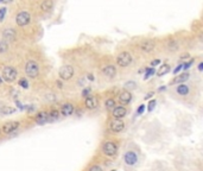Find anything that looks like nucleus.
Returning a JSON list of instances; mask_svg holds the SVG:
<instances>
[{
    "mask_svg": "<svg viewBox=\"0 0 203 171\" xmlns=\"http://www.w3.org/2000/svg\"><path fill=\"white\" fill-rule=\"evenodd\" d=\"M25 71H26V75L31 78H36L38 76V73H39V68H38V64L35 61H29L25 65Z\"/></svg>",
    "mask_w": 203,
    "mask_h": 171,
    "instance_id": "1",
    "label": "nucleus"
},
{
    "mask_svg": "<svg viewBox=\"0 0 203 171\" xmlns=\"http://www.w3.org/2000/svg\"><path fill=\"white\" fill-rule=\"evenodd\" d=\"M18 74H17V70L13 68V67H5L3 69V78L6 81V82H13L16 78H17Z\"/></svg>",
    "mask_w": 203,
    "mask_h": 171,
    "instance_id": "2",
    "label": "nucleus"
},
{
    "mask_svg": "<svg viewBox=\"0 0 203 171\" xmlns=\"http://www.w3.org/2000/svg\"><path fill=\"white\" fill-rule=\"evenodd\" d=\"M131 62H132V56L127 51L121 52V54H119L117 57V63L120 67H127V65L131 64Z\"/></svg>",
    "mask_w": 203,
    "mask_h": 171,
    "instance_id": "3",
    "label": "nucleus"
},
{
    "mask_svg": "<svg viewBox=\"0 0 203 171\" xmlns=\"http://www.w3.org/2000/svg\"><path fill=\"white\" fill-rule=\"evenodd\" d=\"M58 74H59V77L62 78V80L68 81L74 75V68L71 67V65H63V67L59 69Z\"/></svg>",
    "mask_w": 203,
    "mask_h": 171,
    "instance_id": "4",
    "label": "nucleus"
},
{
    "mask_svg": "<svg viewBox=\"0 0 203 171\" xmlns=\"http://www.w3.org/2000/svg\"><path fill=\"white\" fill-rule=\"evenodd\" d=\"M31 20V17L30 15L26 12V11H21L19 12L17 17H16V21H17V25L18 26H25V25H28Z\"/></svg>",
    "mask_w": 203,
    "mask_h": 171,
    "instance_id": "5",
    "label": "nucleus"
},
{
    "mask_svg": "<svg viewBox=\"0 0 203 171\" xmlns=\"http://www.w3.org/2000/svg\"><path fill=\"white\" fill-rule=\"evenodd\" d=\"M102 151H104V153L106 156L112 157V156H114L117 153L118 147H117V145L113 141H105L104 145H102Z\"/></svg>",
    "mask_w": 203,
    "mask_h": 171,
    "instance_id": "6",
    "label": "nucleus"
},
{
    "mask_svg": "<svg viewBox=\"0 0 203 171\" xmlns=\"http://www.w3.org/2000/svg\"><path fill=\"white\" fill-rule=\"evenodd\" d=\"M125 127V123L120 119H114L112 123H110V129H112V132L114 133H120L121 131L124 129Z\"/></svg>",
    "mask_w": 203,
    "mask_h": 171,
    "instance_id": "7",
    "label": "nucleus"
},
{
    "mask_svg": "<svg viewBox=\"0 0 203 171\" xmlns=\"http://www.w3.org/2000/svg\"><path fill=\"white\" fill-rule=\"evenodd\" d=\"M18 127H19V123H18V121H10V123L4 124V126H3V132H4L5 134H10V133L13 132V131H16Z\"/></svg>",
    "mask_w": 203,
    "mask_h": 171,
    "instance_id": "8",
    "label": "nucleus"
},
{
    "mask_svg": "<svg viewBox=\"0 0 203 171\" xmlns=\"http://www.w3.org/2000/svg\"><path fill=\"white\" fill-rule=\"evenodd\" d=\"M124 159H125V163L126 164H128V165H134L138 161V157L135 154V152L133 151H128V152H126L125 156H124Z\"/></svg>",
    "mask_w": 203,
    "mask_h": 171,
    "instance_id": "9",
    "label": "nucleus"
},
{
    "mask_svg": "<svg viewBox=\"0 0 203 171\" xmlns=\"http://www.w3.org/2000/svg\"><path fill=\"white\" fill-rule=\"evenodd\" d=\"M84 105L88 109H95L99 106V100L95 96H87L84 100Z\"/></svg>",
    "mask_w": 203,
    "mask_h": 171,
    "instance_id": "10",
    "label": "nucleus"
},
{
    "mask_svg": "<svg viewBox=\"0 0 203 171\" xmlns=\"http://www.w3.org/2000/svg\"><path fill=\"white\" fill-rule=\"evenodd\" d=\"M131 100H132V94L130 93L128 90H124V91H121V93H120L119 102L121 105H128L131 102Z\"/></svg>",
    "mask_w": 203,
    "mask_h": 171,
    "instance_id": "11",
    "label": "nucleus"
},
{
    "mask_svg": "<svg viewBox=\"0 0 203 171\" xmlns=\"http://www.w3.org/2000/svg\"><path fill=\"white\" fill-rule=\"evenodd\" d=\"M155 48H156V43L153 41H151V39H146V41H144L140 44V49L144 52H151Z\"/></svg>",
    "mask_w": 203,
    "mask_h": 171,
    "instance_id": "12",
    "label": "nucleus"
},
{
    "mask_svg": "<svg viewBox=\"0 0 203 171\" xmlns=\"http://www.w3.org/2000/svg\"><path fill=\"white\" fill-rule=\"evenodd\" d=\"M113 116L115 118V119H121V118H124L126 114H127V111H126L125 107L122 106H118V107H114L113 108Z\"/></svg>",
    "mask_w": 203,
    "mask_h": 171,
    "instance_id": "13",
    "label": "nucleus"
},
{
    "mask_svg": "<svg viewBox=\"0 0 203 171\" xmlns=\"http://www.w3.org/2000/svg\"><path fill=\"white\" fill-rule=\"evenodd\" d=\"M72 112H74V106L71 103H69V102H67V103H64L62 106V108H61V113L64 115V116H69V115H71L72 114Z\"/></svg>",
    "mask_w": 203,
    "mask_h": 171,
    "instance_id": "14",
    "label": "nucleus"
},
{
    "mask_svg": "<svg viewBox=\"0 0 203 171\" xmlns=\"http://www.w3.org/2000/svg\"><path fill=\"white\" fill-rule=\"evenodd\" d=\"M36 123L38 125H44L48 123V113L46 112H39L36 116Z\"/></svg>",
    "mask_w": 203,
    "mask_h": 171,
    "instance_id": "15",
    "label": "nucleus"
},
{
    "mask_svg": "<svg viewBox=\"0 0 203 171\" xmlns=\"http://www.w3.org/2000/svg\"><path fill=\"white\" fill-rule=\"evenodd\" d=\"M102 73L105 74V76L113 77V76H115V74H117V69H115L114 65H106V67L102 69Z\"/></svg>",
    "mask_w": 203,
    "mask_h": 171,
    "instance_id": "16",
    "label": "nucleus"
},
{
    "mask_svg": "<svg viewBox=\"0 0 203 171\" xmlns=\"http://www.w3.org/2000/svg\"><path fill=\"white\" fill-rule=\"evenodd\" d=\"M176 90H177V93H178L180 95H182V96H185V95L189 94V87L184 83H181L180 86H177Z\"/></svg>",
    "mask_w": 203,
    "mask_h": 171,
    "instance_id": "17",
    "label": "nucleus"
},
{
    "mask_svg": "<svg viewBox=\"0 0 203 171\" xmlns=\"http://www.w3.org/2000/svg\"><path fill=\"white\" fill-rule=\"evenodd\" d=\"M189 78V74L188 73H183V74H181L180 76H177V77H175L173 78V83H184L186 80Z\"/></svg>",
    "mask_w": 203,
    "mask_h": 171,
    "instance_id": "18",
    "label": "nucleus"
},
{
    "mask_svg": "<svg viewBox=\"0 0 203 171\" xmlns=\"http://www.w3.org/2000/svg\"><path fill=\"white\" fill-rule=\"evenodd\" d=\"M169 71H170V65L169 64H163L159 68V70L157 71V76H163V75L168 74Z\"/></svg>",
    "mask_w": 203,
    "mask_h": 171,
    "instance_id": "19",
    "label": "nucleus"
},
{
    "mask_svg": "<svg viewBox=\"0 0 203 171\" xmlns=\"http://www.w3.org/2000/svg\"><path fill=\"white\" fill-rule=\"evenodd\" d=\"M59 116V113L57 112V111H51L50 113H48V121L49 123H52V121H55V120H57V118Z\"/></svg>",
    "mask_w": 203,
    "mask_h": 171,
    "instance_id": "20",
    "label": "nucleus"
},
{
    "mask_svg": "<svg viewBox=\"0 0 203 171\" xmlns=\"http://www.w3.org/2000/svg\"><path fill=\"white\" fill-rule=\"evenodd\" d=\"M4 37H5V38H7V39H14L16 33H14V31H13V30L7 29V30H5V31H4Z\"/></svg>",
    "mask_w": 203,
    "mask_h": 171,
    "instance_id": "21",
    "label": "nucleus"
},
{
    "mask_svg": "<svg viewBox=\"0 0 203 171\" xmlns=\"http://www.w3.org/2000/svg\"><path fill=\"white\" fill-rule=\"evenodd\" d=\"M51 7H52V1H51V0H44V1L42 3V8L44 11L51 10Z\"/></svg>",
    "mask_w": 203,
    "mask_h": 171,
    "instance_id": "22",
    "label": "nucleus"
},
{
    "mask_svg": "<svg viewBox=\"0 0 203 171\" xmlns=\"http://www.w3.org/2000/svg\"><path fill=\"white\" fill-rule=\"evenodd\" d=\"M105 106H106L107 109H112V108L115 107V101H114L113 99H107L105 101Z\"/></svg>",
    "mask_w": 203,
    "mask_h": 171,
    "instance_id": "23",
    "label": "nucleus"
},
{
    "mask_svg": "<svg viewBox=\"0 0 203 171\" xmlns=\"http://www.w3.org/2000/svg\"><path fill=\"white\" fill-rule=\"evenodd\" d=\"M14 112H16V109H14V108H12V107H4V108L0 109V113H1V114H6V115H8V114H13Z\"/></svg>",
    "mask_w": 203,
    "mask_h": 171,
    "instance_id": "24",
    "label": "nucleus"
},
{
    "mask_svg": "<svg viewBox=\"0 0 203 171\" xmlns=\"http://www.w3.org/2000/svg\"><path fill=\"white\" fill-rule=\"evenodd\" d=\"M153 74H155V69H153V68H147V69L145 70V76H144V78H145V80H147V78H150Z\"/></svg>",
    "mask_w": 203,
    "mask_h": 171,
    "instance_id": "25",
    "label": "nucleus"
},
{
    "mask_svg": "<svg viewBox=\"0 0 203 171\" xmlns=\"http://www.w3.org/2000/svg\"><path fill=\"white\" fill-rule=\"evenodd\" d=\"M19 86L23 87L24 89H28L29 88V82L26 81V78H20V80H19Z\"/></svg>",
    "mask_w": 203,
    "mask_h": 171,
    "instance_id": "26",
    "label": "nucleus"
},
{
    "mask_svg": "<svg viewBox=\"0 0 203 171\" xmlns=\"http://www.w3.org/2000/svg\"><path fill=\"white\" fill-rule=\"evenodd\" d=\"M156 105H157V101H156V100H151V101L148 102L147 111H148V112H152V111H153V108L156 107Z\"/></svg>",
    "mask_w": 203,
    "mask_h": 171,
    "instance_id": "27",
    "label": "nucleus"
},
{
    "mask_svg": "<svg viewBox=\"0 0 203 171\" xmlns=\"http://www.w3.org/2000/svg\"><path fill=\"white\" fill-rule=\"evenodd\" d=\"M6 12H7V8L6 7H1L0 8V21H3L5 16H6Z\"/></svg>",
    "mask_w": 203,
    "mask_h": 171,
    "instance_id": "28",
    "label": "nucleus"
},
{
    "mask_svg": "<svg viewBox=\"0 0 203 171\" xmlns=\"http://www.w3.org/2000/svg\"><path fill=\"white\" fill-rule=\"evenodd\" d=\"M125 88H126V89H134V88H135V82H133V81L126 82V83H125Z\"/></svg>",
    "mask_w": 203,
    "mask_h": 171,
    "instance_id": "29",
    "label": "nucleus"
},
{
    "mask_svg": "<svg viewBox=\"0 0 203 171\" xmlns=\"http://www.w3.org/2000/svg\"><path fill=\"white\" fill-rule=\"evenodd\" d=\"M193 63H194V60H191V61H189V62H186V63L182 64V69H184V70L189 69V68H190V67H191V65H193Z\"/></svg>",
    "mask_w": 203,
    "mask_h": 171,
    "instance_id": "30",
    "label": "nucleus"
},
{
    "mask_svg": "<svg viewBox=\"0 0 203 171\" xmlns=\"http://www.w3.org/2000/svg\"><path fill=\"white\" fill-rule=\"evenodd\" d=\"M90 91H92V89H90L89 87H88V88H86V89H83V91H82V96H83V98H87V96H89Z\"/></svg>",
    "mask_w": 203,
    "mask_h": 171,
    "instance_id": "31",
    "label": "nucleus"
},
{
    "mask_svg": "<svg viewBox=\"0 0 203 171\" xmlns=\"http://www.w3.org/2000/svg\"><path fill=\"white\" fill-rule=\"evenodd\" d=\"M6 50H7V44L5 42H0V54L5 52Z\"/></svg>",
    "mask_w": 203,
    "mask_h": 171,
    "instance_id": "32",
    "label": "nucleus"
},
{
    "mask_svg": "<svg viewBox=\"0 0 203 171\" xmlns=\"http://www.w3.org/2000/svg\"><path fill=\"white\" fill-rule=\"evenodd\" d=\"M145 111V105H142L140 107L138 108V111H137V115H140V114H143V112Z\"/></svg>",
    "mask_w": 203,
    "mask_h": 171,
    "instance_id": "33",
    "label": "nucleus"
},
{
    "mask_svg": "<svg viewBox=\"0 0 203 171\" xmlns=\"http://www.w3.org/2000/svg\"><path fill=\"white\" fill-rule=\"evenodd\" d=\"M89 171H102V169H101V166H99V165H93L89 169Z\"/></svg>",
    "mask_w": 203,
    "mask_h": 171,
    "instance_id": "34",
    "label": "nucleus"
},
{
    "mask_svg": "<svg viewBox=\"0 0 203 171\" xmlns=\"http://www.w3.org/2000/svg\"><path fill=\"white\" fill-rule=\"evenodd\" d=\"M159 63H160L159 60H155V61H152V62H151V65H152V67H156V65H158Z\"/></svg>",
    "mask_w": 203,
    "mask_h": 171,
    "instance_id": "35",
    "label": "nucleus"
},
{
    "mask_svg": "<svg viewBox=\"0 0 203 171\" xmlns=\"http://www.w3.org/2000/svg\"><path fill=\"white\" fill-rule=\"evenodd\" d=\"M181 69H182V64H181V65H178V67H177V68L173 70V74H177V73H178Z\"/></svg>",
    "mask_w": 203,
    "mask_h": 171,
    "instance_id": "36",
    "label": "nucleus"
},
{
    "mask_svg": "<svg viewBox=\"0 0 203 171\" xmlns=\"http://www.w3.org/2000/svg\"><path fill=\"white\" fill-rule=\"evenodd\" d=\"M152 96H153V93L151 91V93H148V94L145 96V100H147V99H150V98H152Z\"/></svg>",
    "mask_w": 203,
    "mask_h": 171,
    "instance_id": "37",
    "label": "nucleus"
},
{
    "mask_svg": "<svg viewBox=\"0 0 203 171\" xmlns=\"http://www.w3.org/2000/svg\"><path fill=\"white\" fill-rule=\"evenodd\" d=\"M198 70H200V71H202V70H203V63H202V62L198 64Z\"/></svg>",
    "mask_w": 203,
    "mask_h": 171,
    "instance_id": "38",
    "label": "nucleus"
},
{
    "mask_svg": "<svg viewBox=\"0 0 203 171\" xmlns=\"http://www.w3.org/2000/svg\"><path fill=\"white\" fill-rule=\"evenodd\" d=\"M11 1H12V0H0V3H4V4H8Z\"/></svg>",
    "mask_w": 203,
    "mask_h": 171,
    "instance_id": "39",
    "label": "nucleus"
},
{
    "mask_svg": "<svg viewBox=\"0 0 203 171\" xmlns=\"http://www.w3.org/2000/svg\"><path fill=\"white\" fill-rule=\"evenodd\" d=\"M158 90H159V91H163V90H166V87H165V86H164V87H160V88H159Z\"/></svg>",
    "mask_w": 203,
    "mask_h": 171,
    "instance_id": "40",
    "label": "nucleus"
},
{
    "mask_svg": "<svg viewBox=\"0 0 203 171\" xmlns=\"http://www.w3.org/2000/svg\"><path fill=\"white\" fill-rule=\"evenodd\" d=\"M57 87H58V88H62V87H63V84H62V82H59V81H57Z\"/></svg>",
    "mask_w": 203,
    "mask_h": 171,
    "instance_id": "41",
    "label": "nucleus"
},
{
    "mask_svg": "<svg viewBox=\"0 0 203 171\" xmlns=\"http://www.w3.org/2000/svg\"><path fill=\"white\" fill-rule=\"evenodd\" d=\"M88 78H89L90 81H93V80H94V76H93V75H88Z\"/></svg>",
    "mask_w": 203,
    "mask_h": 171,
    "instance_id": "42",
    "label": "nucleus"
},
{
    "mask_svg": "<svg viewBox=\"0 0 203 171\" xmlns=\"http://www.w3.org/2000/svg\"><path fill=\"white\" fill-rule=\"evenodd\" d=\"M17 106H18V107H19V108H21V109H23V108H24V106H21V105H20V103H19V102H18V101H17Z\"/></svg>",
    "mask_w": 203,
    "mask_h": 171,
    "instance_id": "43",
    "label": "nucleus"
},
{
    "mask_svg": "<svg viewBox=\"0 0 203 171\" xmlns=\"http://www.w3.org/2000/svg\"><path fill=\"white\" fill-rule=\"evenodd\" d=\"M1 83H3V78H1V77H0V84H1Z\"/></svg>",
    "mask_w": 203,
    "mask_h": 171,
    "instance_id": "44",
    "label": "nucleus"
},
{
    "mask_svg": "<svg viewBox=\"0 0 203 171\" xmlns=\"http://www.w3.org/2000/svg\"><path fill=\"white\" fill-rule=\"evenodd\" d=\"M113 171H117V170H113Z\"/></svg>",
    "mask_w": 203,
    "mask_h": 171,
    "instance_id": "45",
    "label": "nucleus"
}]
</instances>
